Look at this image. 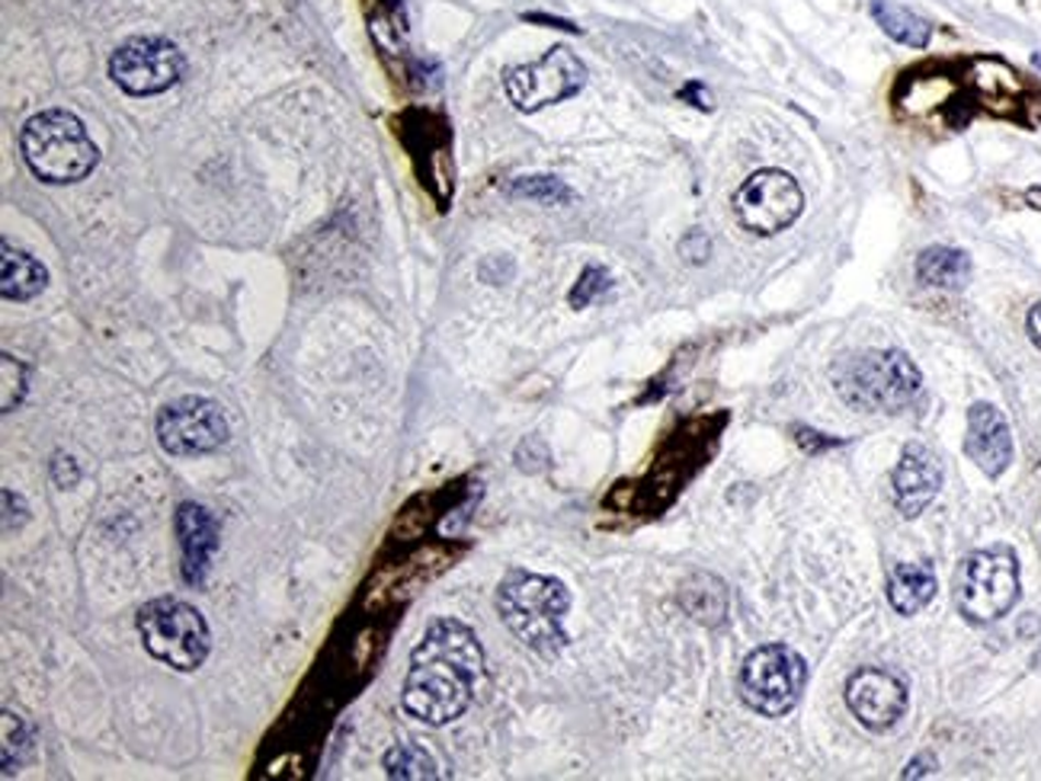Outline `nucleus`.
<instances>
[{"instance_id":"f257e3e1","label":"nucleus","mask_w":1041,"mask_h":781,"mask_svg":"<svg viewBox=\"0 0 1041 781\" xmlns=\"http://www.w3.org/2000/svg\"><path fill=\"white\" fill-rule=\"evenodd\" d=\"M481 679L484 647L478 634L458 618H433L410 650L401 707L427 727H446L472 707Z\"/></svg>"},{"instance_id":"f03ea898","label":"nucleus","mask_w":1041,"mask_h":781,"mask_svg":"<svg viewBox=\"0 0 1041 781\" xmlns=\"http://www.w3.org/2000/svg\"><path fill=\"white\" fill-rule=\"evenodd\" d=\"M494 605L500 622L532 654L552 660L567 647L571 637L564 622L571 612V590L558 577L513 567L500 580Z\"/></svg>"},{"instance_id":"7ed1b4c3","label":"nucleus","mask_w":1041,"mask_h":781,"mask_svg":"<svg viewBox=\"0 0 1041 781\" xmlns=\"http://www.w3.org/2000/svg\"><path fill=\"white\" fill-rule=\"evenodd\" d=\"M20 150L26 167L52 187L80 183L100 164L97 142L90 138L84 119L71 110H42L30 115L20 132Z\"/></svg>"},{"instance_id":"20e7f679","label":"nucleus","mask_w":1041,"mask_h":781,"mask_svg":"<svg viewBox=\"0 0 1041 781\" xmlns=\"http://www.w3.org/2000/svg\"><path fill=\"white\" fill-rule=\"evenodd\" d=\"M837 394L862 413H897L923 388V375L900 349H868L833 366Z\"/></svg>"},{"instance_id":"39448f33","label":"nucleus","mask_w":1041,"mask_h":781,"mask_svg":"<svg viewBox=\"0 0 1041 781\" xmlns=\"http://www.w3.org/2000/svg\"><path fill=\"white\" fill-rule=\"evenodd\" d=\"M135 628L151 657L177 672H196L212 650L209 622L196 605L177 595L151 599L139 609Z\"/></svg>"},{"instance_id":"423d86ee","label":"nucleus","mask_w":1041,"mask_h":781,"mask_svg":"<svg viewBox=\"0 0 1041 781\" xmlns=\"http://www.w3.org/2000/svg\"><path fill=\"white\" fill-rule=\"evenodd\" d=\"M1019 558L1009 545L971 551L955 573V605L971 625H994L1019 602Z\"/></svg>"},{"instance_id":"0eeeda50","label":"nucleus","mask_w":1041,"mask_h":781,"mask_svg":"<svg viewBox=\"0 0 1041 781\" xmlns=\"http://www.w3.org/2000/svg\"><path fill=\"white\" fill-rule=\"evenodd\" d=\"M808 685V663L788 644H763L741 667L738 692L750 711L763 717H785L801 702Z\"/></svg>"},{"instance_id":"6e6552de","label":"nucleus","mask_w":1041,"mask_h":781,"mask_svg":"<svg viewBox=\"0 0 1041 781\" xmlns=\"http://www.w3.org/2000/svg\"><path fill=\"white\" fill-rule=\"evenodd\" d=\"M587 87V65L567 48L555 45L539 62L503 71V90L520 112H539L564 103Z\"/></svg>"},{"instance_id":"1a4fd4ad","label":"nucleus","mask_w":1041,"mask_h":781,"mask_svg":"<svg viewBox=\"0 0 1041 781\" xmlns=\"http://www.w3.org/2000/svg\"><path fill=\"white\" fill-rule=\"evenodd\" d=\"M187 58L177 42L164 36H135L122 42L110 58V77L129 97H157L180 83Z\"/></svg>"},{"instance_id":"9d476101","label":"nucleus","mask_w":1041,"mask_h":781,"mask_svg":"<svg viewBox=\"0 0 1041 781\" xmlns=\"http://www.w3.org/2000/svg\"><path fill=\"white\" fill-rule=\"evenodd\" d=\"M157 446L174 458H199L212 455L228 443V420L219 401L187 394L160 408L157 423Z\"/></svg>"},{"instance_id":"9b49d317","label":"nucleus","mask_w":1041,"mask_h":781,"mask_svg":"<svg viewBox=\"0 0 1041 781\" xmlns=\"http://www.w3.org/2000/svg\"><path fill=\"white\" fill-rule=\"evenodd\" d=\"M801 212L805 192L785 170H760L734 192V219L756 237H773L791 227L801 219Z\"/></svg>"},{"instance_id":"f8f14e48","label":"nucleus","mask_w":1041,"mask_h":781,"mask_svg":"<svg viewBox=\"0 0 1041 781\" xmlns=\"http://www.w3.org/2000/svg\"><path fill=\"white\" fill-rule=\"evenodd\" d=\"M846 705L862 727L885 734L907 714L910 692L897 672L865 667V670H855L846 682Z\"/></svg>"},{"instance_id":"ddd939ff","label":"nucleus","mask_w":1041,"mask_h":781,"mask_svg":"<svg viewBox=\"0 0 1041 781\" xmlns=\"http://www.w3.org/2000/svg\"><path fill=\"white\" fill-rule=\"evenodd\" d=\"M942 461L930 446L907 443L892 471V497L904 520H917L930 510V503L942 490Z\"/></svg>"},{"instance_id":"4468645a","label":"nucleus","mask_w":1041,"mask_h":781,"mask_svg":"<svg viewBox=\"0 0 1041 781\" xmlns=\"http://www.w3.org/2000/svg\"><path fill=\"white\" fill-rule=\"evenodd\" d=\"M965 451L987 478H1000L1012 465V433H1009L1006 416L994 404H987V401L971 404Z\"/></svg>"},{"instance_id":"2eb2a0df","label":"nucleus","mask_w":1041,"mask_h":781,"mask_svg":"<svg viewBox=\"0 0 1041 781\" xmlns=\"http://www.w3.org/2000/svg\"><path fill=\"white\" fill-rule=\"evenodd\" d=\"M174 528L184 555V580L189 587H202L219 551V522L202 503H180Z\"/></svg>"},{"instance_id":"dca6fc26","label":"nucleus","mask_w":1041,"mask_h":781,"mask_svg":"<svg viewBox=\"0 0 1041 781\" xmlns=\"http://www.w3.org/2000/svg\"><path fill=\"white\" fill-rule=\"evenodd\" d=\"M939 590L935 570L927 560H904L894 564L888 573V602L897 615H920Z\"/></svg>"},{"instance_id":"f3484780","label":"nucleus","mask_w":1041,"mask_h":781,"mask_svg":"<svg viewBox=\"0 0 1041 781\" xmlns=\"http://www.w3.org/2000/svg\"><path fill=\"white\" fill-rule=\"evenodd\" d=\"M917 282L927 289L959 292L971 282V257L959 247L932 244L917 257Z\"/></svg>"},{"instance_id":"a211bd4d","label":"nucleus","mask_w":1041,"mask_h":781,"mask_svg":"<svg viewBox=\"0 0 1041 781\" xmlns=\"http://www.w3.org/2000/svg\"><path fill=\"white\" fill-rule=\"evenodd\" d=\"M48 286V269L26 250H16L3 241L0 257V292L7 301H33Z\"/></svg>"},{"instance_id":"6ab92c4d","label":"nucleus","mask_w":1041,"mask_h":781,"mask_svg":"<svg viewBox=\"0 0 1041 781\" xmlns=\"http://www.w3.org/2000/svg\"><path fill=\"white\" fill-rule=\"evenodd\" d=\"M868 13L872 20L882 26V33L900 45H910V48H927L932 38L930 20H923L920 13L894 3V0H872L868 3Z\"/></svg>"},{"instance_id":"aec40b11","label":"nucleus","mask_w":1041,"mask_h":781,"mask_svg":"<svg viewBox=\"0 0 1041 781\" xmlns=\"http://www.w3.org/2000/svg\"><path fill=\"white\" fill-rule=\"evenodd\" d=\"M381 766H385V776H388V779H401V781L443 779V772H440L436 759H433L423 746H417V744L391 746V749L385 752Z\"/></svg>"},{"instance_id":"412c9836","label":"nucleus","mask_w":1041,"mask_h":781,"mask_svg":"<svg viewBox=\"0 0 1041 781\" xmlns=\"http://www.w3.org/2000/svg\"><path fill=\"white\" fill-rule=\"evenodd\" d=\"M0 724H3V779H13V772L23 769V762L33 749V734H30L26 721L10 707H3Z\"/></svg>"},{"instance_id":"4be33fe9","label":"nucleus","mask_w":1041,"mask_h":781,"mask_svg":"<svg viewBox=\"0 0 1041 781\" xmlns=\"http://www.w3.org/2000/svg\"><path fill=\"white\" fill-rule=\"evenodd\" d=\"M513 199H529V202H539V205H567L574 202V189L567 187L558 177H549V174H539V177H520L513 180L507 189Z\"/></svg>"},{"instance_id":"5701e85b","label":"nucleus","mask_w":1041,"mask_h":781,"mask_svg":"<svg viewBox=\"0 0 1041 781\" xmlns=\"http://www.w3.org/2000/svg\"><path fill=\"white\" fill-rule=\"evenodd\" d=\"M0 375H3V401H0V408H3V413H13L23 404V398L30 391V366L13 359L10 353H3L0 356Z\"/></svg>"},{"instance_id":"b1692460","label":"nucleus","mask_w":1041,"mask_h":781,"mask_svg":"<svg viewBox=\"0 0 1041 781\" xmlns=\"http://www.w3.org/2000/svg\"><path fill=\"white\" fill-rule=\"evenodd\" d=\"M609 286H612V276H609L602 266H596L594 263V266H587V269L580 272V279L574 282V289H571L567 301H571V308H577V311H580V308L594 304L596 298L602 295V292H609Z\"/></svg>"},{"instance_id":"393cba45","label":"nucleus","mask_w":1041,"mask_h":781,"mask_svg":"<svg viewBox=\"0 0 1041 781\" xmlns=\"http://www.w3.org/2000/svg\"><path fill=\"white\" fill-rule=\"evenodd\" d=\"M679 257L686 263L702 266V263L711 257V241H708V234H702V231H689V234L679 241Z\"/></svg>"},{"instance_id":"a878e982","label":"nucleus","mask_w":1041,"mask_h":781,"mask_svg":"<svg viewBox=\"0 0 1041 781\" xmlns=\"http://www.w3.org/2000/svg\"><path fill=\"white\" fill-rule=\"evenodd\" d=\"M522 20L525 23H542V26H549V30H561V33H580V26H574L571 20H561V16H549V13H522Z\"/></svg>"},{"instance_id":"bb28decb","label":"nucleus","mask_w":1041,"mask_h":781,"mask_svg":"<svg viewBox=\"0 0 1041 781\" xmlns=\"http://www.w3.org/2000/svg\"><path fill=\"white\" fill-rule=\"evenodd\" d=\"M935 769H939L935 756H932V752H923V756H917V759L900 772V779H923V776H932Z\"/></svg>"},{"instance_id":"cd10ccee","label":"nucleus","mask_w":1041,"mask_h":781,"mask_svg":"<svg viewBox=\"0 0 1041 781\" xmlns=\"http://www.w3.org/2000/svg\"><path fill=\"white\" fill-rule=\"evenodd\" d=\"M1026 327H1029V339L1036 343L1041 349V301L1029 311V321H1026Z\"/></svg>"},{"instance_id":"c85d7f7f","label":"nucleus","mask_w":1041,"mask_h":781,"mask_svg":"<svg viewBox=\"0 0 1041 781\" xmlns=\"http://www.w3.org/2000/svg\"><path fill=\"white\" fill-rule=\"evenodd\" d=\"M1026 202H1029L1032 209H1039V212H1041V187L1029 189V192H1026Z\"/></svg>"}]
</instances>
